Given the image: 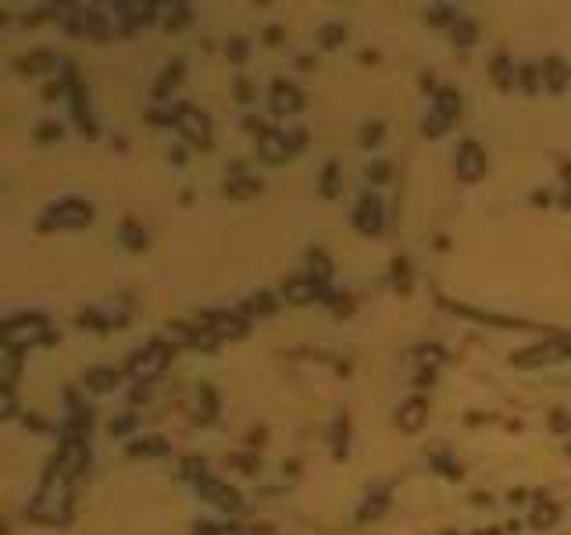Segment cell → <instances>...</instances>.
I'll list each match as a JSON object with an SVG mask.
<instances>
[{
  "label": "cell",
  "instance_id": "1",
  "mask_svg": "<svg viewBox=\"0 0 571 535\" xmlns=\"http://www.w3.org/2000/svg\"><path fill=\"white\" fill-rule=\"evenodd\" d=\"M29 514L36 521H47V524L68 521V478L50 471L47 482H43V489H39V496L29 503Z\"/></svg>",
  "mask_w": 571,
  "mask_h": 535
},
{
  "label": "cell",
  "instance_id": "2",
  "mask_svg": "<svg viewBox=\"0 0 571 535\" xmlns=\"http://www.w3.org/2000/svg\"><path fill=\"white\" fill-rule=\"evenodd\" d=\"M0 339H4L8 350H18V353H22V350H29V346H36V343L47 339V321H43L39 314L15 317V321H8V325H4Z\"/></svg>",
  "mask_w": 571,
  "mask_h": 535
},
{
  "label": "cell",
  "instance_id": "3",
  "mask_svg": "<svg viewBox=\"0 0 571 535\" xmlns=\"http://www.w3.org/2000/svg\"><path fill=\"white\" fill-rule=\"evenodd\" d=\"M93 222V207L82 203V200H61L47 210L43 218V229H82Z\"/></svg>",
  "mask_w": 571,
  "mask_h": 535
},
{
  "label": "cell",
  "instance_id": "4",
  "mask_svg": "<svg viewBox=\"0 0 571 535\" xmlns=\"http://www.w3.org/2000/svg\"><path fill=\"white\" fill-rule=\"evenodd\" d=\"M168 367V346L164 343H150L147 350H140V353H133V360H129V374L136 382H150V379H157V374Z\"/></svg>",
  "mask_w": 571,
  "mask_h": 535
},
{
  "label": "cell",
  "instance_id": "5",
  "mask_svg": "<svg viewBox=\"0 0 571 535\" xmlns=\"http://www.w3.org/2000/svg\"><path fill=\"white\" fill-rule=\"evenodd\" d=\"M176 129H179L190 143H200V146L211 143V122H207L204 111H197L193 103H183L179 111H176Z\"/></svg>",
  "mask_w": 571,
  "mask_h": 535
},
{
  "label": "cell",
  "instance_id": "6",
  "mask_svg": "<svg viewBox=\"0 0 571 535\" xmlns=\"http://www.w3.org/2000/svg\"><path fill=\"white\" fill-rule=\"evenodd\" d=\"M486 172V153L479 150V143H461V150H457V179H465V182H475L482 179Z\"/></svg>",
  "mask_w": 571,
  "mask_h": 535
},
{
  "label": "cell",
  "instance_id": "7",
  "mask_svg": "<svg viewBox=\"0 0 571 535\" xmlns=\"http://www.w3.org/2000/svg\"><path fill=\"white\" fill-rule=\"evenodd\" d=\"M354 225L364 232V236H379L382 232V203H379V196H364L361 203H357V210H354Z\"/></svg>",
  "mask_w": 571,
  "mask_h": 535
},
{
  "label": "cell",
  "instance_id": "8",
  "mask_svg": "<svg viewBox=\"0 0 571 535\" xmlns=\"http://www.w3.org/2000/svg\"><path fill=\"white\" fill-rule=\"evenodd\" d=\"M197 486H200V496L211 500L214 507H221V510H240V493L236 489L221 486V482H211V478H200Z\"/></svg>",
  "mask_w": 571,
  "mask_h": 535
},
{
  "label": "cell",
  "instance_id": "9",
  "mask_svg": "<svg viewBox=\"0 0 571 535\" xmlns=\"http://www.w3.org/2000/svg\"><path fill=\"white\" fill-rule=\"evenodd\" d=\"M271 107L278 115H297L300 107H304V96H300V89L297 86H290V82H275L271 86Z\"/></svg>",
  "mask_w": 571,
  "mask_h": 535
},
{
  "label": "cell",
  "instance_id": "10",
  "mask_svg": "<svg viewBox=\"0 0 571 535\" xmlns=\"http://www.w3.org/2000/svg\"><path fill=\"white\" fill-rule=\"evenodd\" d=\"M257 146H261V157L264 160H271V165H278V160H286L293 150H290V139H286V132H278V129H268L261 139H257Z\"/></svg>",
  "mask_w": 571,
  "mask_h": 535
},
{
  "label": "cell",
  "instance_id": "11",
  "mask_svg": "<svg viewBox=\"0 0 571 535\" xmlns=\"http://www.w3.org/2000/svg\"><path fill=\"white\" fill-rule=\"evenodd\" d=\"M425 417H429V407H425V400H422V396H415V400H407L404 407H400L396 424L404 428V432H418V428L425 424Z\"/></svg>",
  "mask_w": 571,
  "mask_h": 535
},
{
  "label": "cell",
  "instance_id": "12",
  "mask_svg": "<svg viewBox=\"0 0 571 535\" xmlns=\"http://www.w3.org/2000/svg\"><path fill=\"white\" fill-rule=\"evenodd\" d=\"M282 293H286V300H290V303H311L314 296H321V286L314 279H290V282L282 286Z\"/></svg>",
  "mask_w": 571,
  "mask_h": 535
},
{
  "label": "cell",
  "instance_id": "13",
  "mask_svg": "<svg viewBox=\"0 0 571 535\" xmlns=\"http://www.w3.org/2000/svg\"><path fill=\"white\" fill-rule=\"evenodd\" d=\"M432 115H439L443 122H450V118L461 115V96H457V89H439V93H436V107H432Z\"/></svg>",
  "mask_w": 571,
  "mask_h": 535
},
{
  "label": "cell",
  "instance_id": "14",
  "mask_svg": "<svg viewBox=\"0 0 571 535\" xmlns=\"http://www.w3.org/2000/svg\"><path fill=\"white\" fill-rule=\"evenodd\" d=\"M257 193H261V182L250 179V175H236V179L225 182V196H233V200H247V196H257Z\"/></svg>",
  "mask_w": 571,
  "mask_h": 535
},
{
  "label": "cell",
  "instance_id": "15",
  "mask_svg": "<svg viewBox=\"0 0 571 535\" xmlns=\"http://www.w3.org/2000/svg\"><path fill=\"white\" fill-rule=\"evenodd\" d=\"M543 79H546L550 93H560V89L567 86V65H564L560 58H546V65H543Z\"/></svg>",
  "mask_w": 571,
  "mask_h": 535
},
{
  "label": "cell",
  "instance_id": "16",
  "mask_svg": "<svg viewBox=\"0 0 571 535\" xmlns=\"http://www.w3.org/2000/svg\"><path fill=\"white\" fill-rule=\"evenodd\" d=\"M118 379H122V374L114 371V367H93V371H86V386L97 389V393L114 389V386H118Z\"/></svg>",
  "mask_w": 571,
  "mask_h": 535
},
{
  "label": "cell",
  "instance_id": "17",
  "mask_svg": "<svg viewBox=\"0 0 571 535\" xmlns=\"http://www.w3.org/2000/svg\"><path fill=\"white\" fill-rule=\"evenodd\" d=\"M211 325L218 336H247V321L236 314H211Z\"/></svg>",
  "mask_w": 571,
  "mask_h": 535
},
{
  "label": "cell",
  "instance_id": "18",
  "mask_svg": "<svg viewBox=\"0 0 571 535\" xmlns=\"http://www.w3.org/2000/svg\"><path fill=\"white\" fill-rule=\"evenodd\" d=\"M57 61H54V54H47V50H39V54H29V58H18V72H25V75H36V72H50Z\"/></svg>",
  "mask_w": 571,
  "mask_h": 535
},
{
  "label": "cell",
  "instance_id": "19",
  "mask_svg": "<svg viewBox=\"0 0 571 535\" xmlns=\"http://www.w3.org/2000/svg\"><path fill=\"white\" fill-rule=\"evenodd\" d=\"M79 18H82V32H86V36H93V39H107V36H111L107 15H100V11H86V15H79Z\"/></svg>",
  "mask_w": 571,
  "mask_h": 535
},
{
  "label": "cell",
  "instance_id": "20",
  "mask_svg": "<svg viewBox=\"0 0 571 535\" xmlns=\"http://www.w3.org/2000/svg\"><path fill=\"white\" fill-rule=\"evenodd\" d=\"M493 82L500 89H510L514 86V75H510V61H507V54H496L493 58Z\"/></svg>",
  "mask_w": 571,
  "mask_h": 535
},
{
  "label": "cell",
  "instance_id": "21",
  "mask_svg": "<svg viewBox=\"0 0 571 535\" xmlns=\"http://www.w3.org/2000/svg\"><path fill=\"white\" fill-rule=\"evenodd\" d=\"M179 79H183V61H176L171 68H164V75H161V82H157V89H154V96L161 100L168 89H176L179 86Z\"/></svg>",
  "mask_w": 571,
  "mask_h": 535
},
{
  "label": "cell",
  "instance_id": "22",
  "mask_svg": "<svg viewBox=\"0 0 571 535\" xmlns=\"http://www.w3.org/2000/svg\"><path fill=\"white\" fill-rule=\"evenodd\" d=\"M311 272H314V275H311V279H314V282H318V286H321V282H329V279H332V264H329V257H325V253H321V250H311Z\"/></svg>",
  "mask_w": 571,
  "mask_h": 535
},
{
  "label": "cell",
  "instance_id": "23",
  "mask_svg": "<svg viewBox=\"0 0 571 535\" xmlns=\"http://www.w3.org/2000/svg\"><path fill=\"white\" fill-rule=\"evenodd\" d=\"M122 239H125L129 250H143V246H147V232H143L133 218H125V225H122Z\"/></svg>",
  "mask_w": 571,
  "mask_h": 535
},
{
  "label": "cell",
  "instance_id": "24",
  "mask_svg": "<svg viewBox=\"0 0 571 535\" xmlns=\"http://www.w3.org/2000/svg\"><path fill=\"white\" fill-rule=\"evenodd\" d=\"M557 517H560L557 503H539L532 510V528H550V524H557Z\"/></svg>",
  "mask_w": 571,
  "mask_h": 535
},
{
  "label": "cell",
  "instance_id": "25",
  "mask_svg": "<svg viewBox=\"0 0 571 535\" xmlns=\"http://www.w3.org/2000/svg\"><path fill=\"white\" fill-rule=\"evenodd\" d=\"M343 39H347V29H343V25H321V32H318V43L325 50H336Z\"/></svg>",
  "mask_w": 571,
  "mask_h": 535
},
{
  "label": "cell",
  "instance_id": "26",
  "mask_svg": "<svg viewBox=\"0 0 571 535\" xmlns=\"http://www.w3.org/2000/svg\"><path fill=\"white\" fill-rule=\"evenodd\" d=\"M386 503H389V500H386V493H375V496H368V503H364V507L357 510V521H372V517H379V514L386 510Z\"/></svg>",
  "mask_w": 571,
  "mask_h": 535
},
{
  "label": "cell",
  "instance_id": "27",
  "mask_svg": "<svg viewBox=\"0 0 571 535\" xmlns=\"http://www.w3.org/2000/svg\"><path fill=\"white\" fill-rule=\"evenodd\" d=\"M475 36H479V29H475L472 22H465V18L453 25V43H457V46H472V43H475Z\"/></svg>",
  "mask_w": 571,
  "mask_h": 535
},
{
  "label": "cell",
  "instance_id": "28",
  "mask_svg": "<svg viewBox=\"0 0 571 535\" xmlns=\"http://www.w3.org/2000/svg\"><path fill=\"white\" fill-rule=\"evenodd\" d=\"M425 22H432V25H446V22H453V25H457L461 18L453 15V8H446V4H436V8H429V11H425Z\"/></svg>",
  "mask_w": 571,
  "mask_h": 535
},
{
  "label": "cell",
  "instance_id": "29",
  "mask_svg": "<svg viewBox=\"0 0 571 535\" xmlns=\"http://www.w3.org/2000/svg\"><path fill=\"white\" fill-rule=\"evenodd\" d=\"M171 11H176V15H168V22H164V29L168 32H176V29H183V25H190V8L186 4H176V8H171Z\"/></svg>",
  "mask_w": 571,
  "mask_h": 535
},
{
  "label": "cell",
  "instance_id": "30",
  "mask_svg": "<svg viewBox=\"0 0 571 535\" xmlns=\"http://www.w3.org/2000/svg\"><path fill=\"white\" fill-rule=\"evenodd\" d=\"M168 446H164V439H157V436H150V439H140V443H133L129 446V453H164Z\"/></svg>",
  "mask_w": 571,
  "mask_h": 535
},
{
  "label": "cell",
  "instance_id": "31",
  "mask_svg": "<svg viewBox=\"0 0 571 535\" xmlns=\"http://www.w3.org/2000/svg\"><path fill=\"white\" fill-rule=\"evenodd\" d=\"M247 310H250V314H271V310H275V300H271L268 293H257V296H250Z\"/></svg>",
  "mask_w": 571,
  "mask_h": 535
},
{
  "label": "cell",
  "instance_id": "32",
  "mask_svg": "<svg viewBox=\"0 0 571 535\" xmlns=\"http://www.w3.org/2000/svg\"><path fill=\"white\" fill-rule=\"evenodd\" d=\"M336 172H339L336 165L325 168V179H321V193H325V196H336V193H339V179H336Z\"/></svg>",
  "mask_w": 571,
  "mask_h": 535
},
{
  "label": "cell",
  "instance_id": "33",
  "mask_svg": "<svg viewBox=\"0 0 571 535\" xmlns=\"http://www.w3.org/2000/svg\"><path fill=\"white\" fill-rule=\"evenodd\" d=\"M393 279H396V286L400 289H411V279H407V260H393Z\"/></svg>",
  "mask_w": 571,
  "mask_h": 535
},
{
  "label": "cell",
  "instance_id": "34",
  "mask_svg": "<svg viewBox=\"0 0 571 535\" xmlns=\"http://www.w3.org/2000/svg\"><path fill=\"white\" fill-rule=\"evenodd\" d=\"M382 139V122H372V125H364V132H361V143L364 146H375Z\"/></svg>",
  "mask_w": 571,
  "mask_h": 535
},
{
  "label": "cell",
  "instance_id": "35",
  "mask_svg": "<svg viewBox=\"0 0 571 535\" xmlns=\"http://www.w3.org/2000/svg\"><path fill=\"white\" fill-rule=\"evenodd\" d=\"M129 428H136V417H133V414H125V417H118V421H111V436H125Z\"/></svg>",
  "mask_w": 571,
  "mask_h": 535
},
{
  "label": "cell",
  "instance_id": "36",
  "mask_svg": "<svg viewBox=\"0 0 571 535\" xmlns=\"http://www.w3.org/2000/svg\"><path fill=\"white\" fill-rule=\"evenodd\" d=\"M36 136H39L43 143H50V139H61V125H54V122H43Z\"/></svg>",
  "mask_w": 571,
  "mask_h": 535
},
{
  "label": "cell",
  "instance_id": "37",
  "mask_svg": "<svg viewBox=\"0 0 571 535\" xmlns=\"http://www.w3.org/2000/svg\"><path fill=\"white\" fill-rule=\"evenodd\" d=\"M183 471H186L190 478H197V474L204 478V460H200V457H186V460H183Z\"/></svg>",
  "mask_w": 571,
  "mask_h": 535
},
{
  "label": "cell",
  "instance_id": "38",
  "mask_svg": "<svg viewBox=\"0 0 571 535\" xmlns=\"http://www.w3.org/2000/svg\"><path fill=\"white\" fill-rule=\"evenodd\" d=\"M228 58H233V61H243V58H247V39H233V43H228Z\"/></svg>",
  "mask_w": 571,
  "mask_h": 535
},
{
  "label": "cell",
  "instance_id": "39",
  "mask_svg": "<svg viewBox=\"0 0 571 535\" xmlns=\"http://www.w3.org/2000/svg\"><path fill=\"white\" fill-rule=\"evenodd\" d=\"M522 86H525L529 93H536V68H532V65L522 68Z\"/></svg>",
  "mask_w": 571,
  "mask_h": 535
},
{
  "label": "cell",
  "instance_id": "40",
  "mask_svg": "<svg viewBox=\"0 0 571 535\" xmlns=\"http://www.w3.org/2000/svg\"><path fill=\"white\" fill-rule=\"evenodd\" d=\"M443 125H446V122H443L439 115H432V118H425V136H439V132H443Z\"/></svg>",
  "mask_w": 571,
  "mask_h": 535
},
{
  "label": "cell",
  "instance_id": "41",
  "mask_svg": "<svg viewBox=\"0 0 571 535\" xmlns=\"http://www.w3.org/2000/svg\"><path fill=\"white\" fill-rule=\"evenodd\" d=\"M422 360H425V364H429V360L439 364V360H443V350H439V346H425V350H422Z\"/></svg>",
  "mask_w": 571,
  "mask_h": 535
},
{
  "label": "cell",
  "instance_id": "42",
  "mask_svg": "<svg viewBox=\"0 0 571 535\" xmlns=\"http://www.w3.org/2000/svg\"><path fill=\"white\" fill-rule=\"evenodd\" d=\"M233 464H240L243 474H254V471H257V460H254V457H233Z\"/></svg>",
  "mask_w": 571,
  "mask_h": 535
},
{
  "label": "cell",
  "instance_id": "43",
  "mask_svg": "<svg viewBox=\"0 0 571 535\" xmlns=\"http://www.w3.org/2000/svg\"><path fill=\"white\" fill-rule=\"evenodd\" d=\"M236 93H240V100H243V103H250V82H247V79H240V82H236Z\"/></svg>",
  "mask_w": 571,
  "mask_h": 535
},
{
  "label": "cell",
  "instance_id": "44",
  "mask_svg": "<svg viewBox=\"0 0 571 535\" xmlns=\"http://www.w3.org/2000/svg\"><path fill=\"white\" fill-rule=\"evenodd\" d=\"M432 382H436V374H432V371H422V374H418V389H429Z\"/></svg>",
  "mask_w": 571,
  "mask_h": 535
},
{
  "label": "cell",
  "instance_id": "45",
  "mask_svg": "<svg viewBox=\"0 0 571 535\" xmlns=\"http://www.w3.org/2000/svg\"><path fill=\"white\" fill-rule=\"evenodd\" d=\"M193 535H221V528H218V524H197Z\"/></svg>",
  "mask_w": 571,
  "mask_h": 535
},
{
  "label": "cell",
  "instance_id": "46",
  "mask_svg": "<svg viewBox=\"0 0 571 535\" xmlns=\"http://www.w3.org/2000/svg\"><path fill=\"white\" fill-rule=\"evenodd\" d=\"M264 39H268V43H271V46H275V43H278V39H282V29H278V25H271V29H268V32H264Z\"/></svg>",
  "mask_w": 571,
  "mask_h": 535
},
{
  "label": "cell",
  "instance_id": "47",
  "mask_svg": "<svg viewBox=\"0 0 571 535\" xmlns=\"http://www.w3.org/2000/svg\"><path fill=\"white\" fill-rule=\"evenodd\" d=\"M25 428H36V432H43V428H47V424H43L39 417H29V414H25Z\"/></svg>",
  "mask_w": 571,
  "mask_h": 535
},
{
  "label": "cell",
  "instance_id": "48",
  "mask_svg": "<svg viewBox=\"0 0 571 535\" xmlns=\"http://www.w3.org/2000/svg\"><path fill=\"white\" fill-rule=\"evenodd\" d=\"M368 175H372V179H375V182H382V179H386V165H375V168H372V172H368Z\"/></svg>",
  "mask_w": 571,
  "mask_h": 535
},
{
  "label": "cell",
  "instance_id": "49",
  "mask_svg": "<svg viewBox=\"0 0 571 535\" xmlns=\"http://www.w3.org/2000/svg\"><path fill=\"white\" fill-rule=\"evenodd\" d=\"M221 535H243V531H240L236 524H225V528H221Z\"/></svg>",
  "mask_w": 571,
  "mask_h": 535
},
{
  "label": "cell",
  "instance_id": "50",
  "mask_svg": "<svg viewBox=\"0 0 571 535\" xmlns=\"http://www.w3.org/2000/svg\"><path fill=\"white\" fill-rule=\"evenodd\" d=\"M564 207H571V186L564 189Z\"/></svg>",
  "mask_w": 571,
  "mask_h": 535
}]
</instances>
